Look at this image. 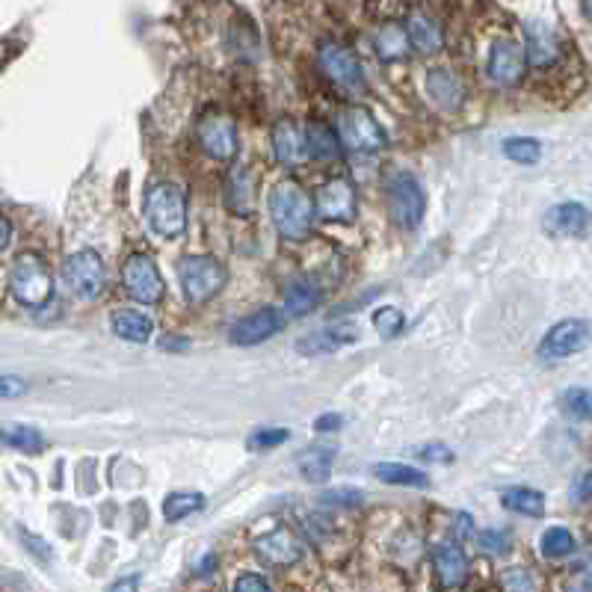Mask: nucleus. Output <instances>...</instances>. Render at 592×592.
<instances>
[{
	"label": "nucleus",
	"instance_id": "obj_1",
	"mask_svg": "<svg viewBox=\"0 0 592 592\" xmlns=\"http://www.w3.org/2000/svg\"><path fill=\"white\" fill-rule=\"evenodd\" d=\"M270 216L285 240H306L311 235L315 202L296 181H282L270 193Z\"/></svg>",
	"mask_w": 592,
	"mask_h": 592
},
{
	"label": "nucleus",
	"instance_id": "obj_2",
	"mask_svg": "<svg viewBox=\"0 0 592 592\" xmlns=\"http://www.w3.org/2000/svg\"><path fill=\"white\" fill-rule=\"evenodd\" d=\"M145 223L154 235L173 240L187 228V196L173 181H157L145 193Z\"/></svg>",
	"mask_w": 592,
	"mask_h": 592
},
{
	"label": "nucleus",
	"instance_id": "obj_3",
	"mask_svg": "<svg viewBox=\"0 0 592 592\" xmlns=\"http://www.w3.org/2000/svg\"><path fill=\"white\" fill-rule=\"evenodd\" d=\"M10 291L21 306L42 308L54 294L51 270L36 252H24L15 258L10 270Z\"/></svg>",
	"mask_w": 592,
	"mask_h": 592
},
{
	"label": "nucleus",
	"instance_id": "obj_4",
	"mask_svg": "<svg viewBox=\"0 0 592 592\" xmlns=\"http://www.w3.org/2000/svg\"><path fill=\"white\" fill-rule=\"evenodd\" d=\"M338 140L341 145H347L350 152H382L386 143H389V137L386 131L379 128V122L370 116V110L365 107H344V110L338 113Z\"/></svg>",
	"mask_w": 592,
	"mask_h": 592
},
{
	"label": "nucleus",
	"instance_id": "obj_5",
	"mask_svg": "<svg viewBox=\"0 0 592 592\" xmlns=\"http://www.w3.org/2000/svg\"><path fill=\"white\" fill-rule=\"evenodd\" d=\"M178 282L185 287V296L193 306H202L208 299H214L225 285L223 264L211 256L185 258L178 264Z\"/></svg>",
	"mask_w": 592,
	"mask_h": 592
},
{
	"label": "nucleus",
	"instance_id": "obj_6",
	"mask_svg": "<svg viewBox=\"0 0 592 592\" xmlns=\"http://www.w3.org/2000/svg\"><path fill=\"white\" fill-rule=\"evenodd\" d=\"M389 211L391 220H394L400 228H418L421 220H424V211H427V196H424V187L418 185L415 175L400 173L391 178Z\"/></svg>",
	"mask_w": 592,
	"mask_h": 592
},
{
	"label": "nucleus",
	"instance_id": "obj_7",
	"mask_svg": "<svg viewBox=\"0 0 592 592\" xmlns=\"http://www.w3.org/2000/svg\"><path fill=\"white\" fill-rule=\"evenodd\" d=\"M122 282L128 296L137 299V303H143V306L161 303L166 294L164 276H161V270L154 264V258L143 256V252H133V256L125 261Z\"/></svg>",
	"mask_w": 592,
	"mask_h": 592
},
{
	"label": "nucleus",
	"instance_id": "obj_8",
	"mask_svg": "<svg viewBox=\"0 0 592 592\" xmlns=\"http://www.w3.org/2000/svg\"><path fill=\"white\" fill-rule=\"evenodd\" d=\"M590 338H592L590 320L569 317V320H560V323H554V327L545 332L536 353H540V358H545V362L569 358L575 356V353H581V350L590 347Z\"/></svg>",
	"mask_w": 592,
	"mask_h": 592
},
{
	"label": "nucleus",
	"instance_id": "obj_9",
	"mask_svg": "<svg viewBox=\"0 0 592 592\" xmlns=\"http://www.w3.org/2000/svg\"><path fill=\"white\" fill-rule=\"evenodd\" d=\"M62 279L72 287L74 296L81 299H95L104 291V261L93 249H81L74 252L66 267H62Z\"/></svg>",
	"mask_w": 592,
	"mask_h": 592
},
{
	"label": "nucleus",
	"instance_id": "obj_10",
	"mask_svg": "<svg viewBox=\"0 0 592 592\" xmlns=\"http://www.w3.org/2000/svg\"><path fill=\"white\" fill-rule=\"evenodd\" d=\"M199 145L214 161H232L237 154V125L225 113H208L196 128Z\"/></svg>",
	"mask_w": 592,
	"mask_h": 592
},
{
	"label": "nucleus",
	"instance_id": "obj_11",
	"mask_svg": "<svg viewBox=\"0 0 592 592\" xmlns=\"http://www.w3.org/2000/svg\"><path fill=\"white\" fill-rule=\"evenodd\" d=\"M315 211L327 223H353L356 220V190L347 178H332L317 190Z\"/></svg>",
	"mask_w": 592,
	"mask_h": 592
},
{
	"label": "nucleus",
	"instance_id": "obj_12",
	"mask_svg": "<svg viewBox=\"0 0 592 592\" xmlns=\"http://www.w3.org/2000/svg\"><path fill=\"white\" fill-rule=\"evenodd\" d=\"M320 69L327 74L329 81L341 86V90H358L365 83V74H362V62L353 51H347L344 45H323L320 48Z\"/></svg>",
	"mask_w": 592,
	"mask_h": 592
},
{
	"label": "nucleus",
	"instance_id": "obj_13",
	"mask_svg": "<svg viewBox=\"0 0 592 592\" xmlns=\"http://www.w3.org/2000/svg\"><path fill=\"white\" fill-rule=\"evenodd\" d=\"M258 560L264 566H273V569H287V566H296L306 554V545L296 540L294 531L287 528H276L273 533H267L256 542Z\"/></svg>",
	"mask_w": 592,
	"mask_h": 592
},
{
	"label": "nucleus",
	"instance_id": "obj_14",
	"mask_svg": "<svg viewBox=\"0 0 592 592\" xmlns=\"http://www.w3.org/2000/svg\"><path fill=\"white\" fill-rule=\"evenodd\" d=\"M282 327H285V317H282L279 308H258L252 315L240 317L228 335H232V344H237V347H256L267 338L276 335Z\"/></svg>",
	"mask_w": 592,
	"mask_h": 592
},
{
	"label": "nucleus",
	"instance_id": "obj_15",
	"mask_svg": "<svg viewBox=\"0 0 592 592\" xmlns=\"http://www.w3.org/2000/svg\"><path fill=\"white\" fill-rule=\"evenodd\" d=\"M524 66H528V54H524L519 42L500 39L492 45L486 72L498 86H516L521 81V74H524Z\"/></svg>",
	"mask_w": 592,
	"mask_h": 592
},
{
	"label": "nucleus",
	"instance_id": "obj_16",
	"mask_svg": "<svg viewBox=\"0 0 592 592\" xmlns=\"http://www.w3.org/2000/svg\"><path fill=\"white\" fill-rule=\"evenodd\" d=\"M590 208H583L581 202H563L554 204L552 211L545 214L542 228H545V235L560 237V240H575V237H583L590 232Z\"/></svg>",
	"mask_w": 592,
	"mask_h": 592
},
{
	"label": "nucleus",
	"instance_id": "obj_17",
	"mask_svg": "<svg viewBox=\"0 0 592 592\" xmlns=\"http://www.w3.org/2000/svg\"><path fill=\"white\" fill-rule=\"evenodd\" d=\"M358 338L353 323H338V327L317 329L311 335L296 341V353L299 356H327V353H338L341 347H347Z\"/></svg>",
	"mask_w": 592,
	"mask_h": 592
},
{
	"label": "nucleus",
	"instance_id": "obj_18",
	"mask_svg": "<svg viewBox=\"0 0 592 592\" xmlns=\"http://www.w3.org/2000/svg\"><path fill=\"white\" fill-rule=\"evenodd\" d=\"M433 566H436V578L445 590H457L469 578V557L453 542H441L433 552Z\"/></svg>",
	"mask_w": 592,
	"mask_h": 592
},
{
	"label": "nucleus",
	"instance_id": "obj_19",
	"mask_svg": "<svg viewBox=\"0 0 592 592\" xmlns=\"http://www.w3.org/2000/svg\"><path fill=\"white\" fill-rule=\"evenodd\" d=\"M273 154L282 166L303 164L308 157V145L303 140V131L291 119H279L273 125Z\"/></svg>",
	"mask_w": 592,
	"mask_h": 592
},
{
	"label": "nucleus",
	"instance_id": "obj_20",
	"mask_svg": "<svg viewBox=\"0 0 592 592\" xmlns=\"http://www.w3.org/2000/svg\"><path fill=\"white\" fill-rule=\"evenodd\" d=\"M110 327L122 341H133V344H145L154 332L152 317L143 315V311H133V308H119V311H113Z\"/></svg>",
	"mask_w": 592,
	"mask_h": 592
},
{
	"label": "nucleus",
	"instance_id": "obj_21",
	"mask_svg": "<svg viewBox=\"0 0 592 592\" xmlns=\"http://www.w3.org/2000/svg\"><path fill=\"white\" fill-rule=\"evenodd\" d=\"M332 465H335V448H329V445H315V448H306L296 457V469L311 483L329 481Z\"/></svg>",
	"mask_w": 592,
	"mask_h": 592
},
{
	"label": "nucleus",
	"instance_id": "obj_22",
	"mask_svg": "<svg viewBox=\"0 0 592 592\" xmlns=\"http://www.w3.org/2000/svg\"><path fill=\"white\" fill-rule=\"evenodd\" d=\"M427 93L445 110H457L462 104V83L448 69H433L427 74Z\"/></svg>",
	"mask_w": 592,
	"mask_h": 592
},
{
	"label": "nucleus",
	"instance_id": "obj_23",
	"mask_svg": "<svg viewBox=\"0 0 592 592\" xmlns=\"http://www.w3.org/2000/svg\"><path fill=\"white\" fill-rule=\"evenodd\" d=\"M0 441L7 448L31 453V457H39L45 450V439H42L39 429L27 427V424H15V421H0Z\"/></svg>",
	"mask_w": 592,
	"mask_h": 592
},
{
	"label": "nucleus",
	"instance_id": "obj_24",
	"mask_svg": "<svg viewBox=\"0 0 592 592\" xmlns=\"http://www.w3.org/2000/svg\"><path fill=\"white\" fill-rule=\"evenodd\" d=\"M406 33H409V45H412L418 54H436V51H441V45H445L441 31L436 27V21L427 19V15H421V12H415V15L409 19Z\"/></svg>",
	"mask_w": 592,
	"mask_h": 592
},
{
	"label": "nucleus",
	"instance_id": "obj_25",
	"mask_svg": "<svg viewBox=\"0 0 592 592\" xmlns=\"http://www.w3.org/2000/svg\"><path fill=\"white\" fill-rule=\"evenodd\" d=\"M528 62L536 69H545L557 60V42H554L552 31L545 24H531L528 27Z\"/></svg>",
	"mask_w": 592,
	"mask_h": 592
},
{
	"label": "nucleus",
	"instance_id": "obj_26",
	"mask_svg": "<svg viewBox=\"0 0 592 592\" xmlns=\"http://www.w3.org/2000/svg\"><path fill=\"white\" fill-rule=\"evenodd\" d=\"M500 504H504L507 510L519 512V516H528V519H540L542 512H545V498H542V492L528 489V486H512V489H504Z\"/></svg>",
	"mask_w": 592,
	"mask_h": 592
},
{
	"label": "nucleus",
	"instance_id": "obj_27",
	"mask_svg": "<svg viewBox=\"0 0 592 592\" xmlns=\"http://www.w3.org/2000/svg\"><path fill=\"white\" fill-rule=\"evenodd\" d=\"M374 474L382 483H391V486H409V489H427L429 486V477L424 471L409 469V465H400V462H377Z\"/></svg>",
	"mask_w": 592,
	"mask_h": 592
},
{
	"label": "nucleus",
	"instance_id": "obj_28",
	"mask_svg": "<svg viewBox=\"0 0 592 592\" xmlns=\"http://www.w3.org/2000/svg\"><path fill=\"white\" fill-rule=\"evenodd\" d=\"M317 303H320V287L308 279H299L294 285L287 287L285 294V311L291 317H306L308 311H315Z\"/></svg>",
	"mask_w": 592,
	"mask_h": 592
},
{
	"label": "nucleus",
	"instance_id": "obj_29",
	"mask_svg": "<svg viewBox=\"0 0 592 592\" xmlns=\"http://www.w3.org/2000/svg\"><path fill=\"white\" fill-rule=\"evenodd\" d=\"M225 202H228V208H232L235 214L240 216L252 214V208H256V181H252V175L237 173L235 178L228 181V196H225Z\"/></svg>",
	"mask_w": 592,
	"mask_h": 592
},
{
	"label": "nucleus",
	"instance_id": "obj_30",
	"mask_svg": "<svg viewBox=\"0 0 592 592\" xmlns=\"http://www.w3.org/2000/svg\"><path fill=\"white\" fill-rule=\"evenodd\" d=\"M377 51L382 60H400L409 51V33L400 24H386L377 36Z\"/></svg>",
	"mask_w": 592,
	"mask_h": 592
},
{
	"label": "nucleus",
	"instance_id": "obj_31",
	"mask_svg": "<svg viewBox=\"0 0 592 592\" xmlns=\"http://www.w3.org/2000/svg\"><path fill=\"white\" fill-rule=\"evenodd\" d=\"M540 552L545 560H563V557H569V554L575 552L572 531H566V528H548V531L542 533Z\"/></svg>",
	"mask_w": 592,
	"mask_h": 592
},
{
	"label": "nucleus",
	"instance_id": "obj_32",
	"mask_svg": "<svg viewBox=\"0 0 592 592\" xmlns=\"http://www.w3.org/2000/svg\"><path fill=\"white\" fill-rule=\"evenodd\" d=\"M308 154L311 157H317V161H332L338 154V133L332 131V128H327V125L315 122L311 128H308Z\"/></svg>",
	"mask_w": 592,
	"mask_h": 592
},
{
	"label": "nucleus",
	"instance_id": "obj_33",
	"mask_svg": "<svg viewBox=\"0 0 592 592\" xmlns=\"http://www.w3.org/2000/svg\"><path fill=\"white\" fill-rule=\"evenodd\" d=\"M204 507V498L199 495V492H175V495H169L164 504V519L166 521H181L187 519V516H193V512H199Z\"/></svg>",
	"mask_w": 592,
	"mask_h": 592
},
{
	"label": "nucleus",
	"instance_id": "obj_34",
	"mask_svg": "<svg viewBox=\"0 0 592 592\" xmlns=\"http://www.w3.org/2000/svg\"><path fill=\"white\" fill-rule=\"evenodd\" d=\"M560 412L572 421H592V389L563 391Z\"/></svg>",
	"mask_w": 592,
	"mask_h": 592
},
{
	"label": "nucleus",
	"instance_id": "obj_35",
	"mask_svg": "<svg viewBox=\"0 0 592 592\" xmlns=\"http://www.w3.org/2000/svg\"><path fill=\"white\" fill-rule=\"evenodd\" d=\"M504 154L516 161V164H540L542 157V145L540 140H531V137H510L507 143H504Z\"/></svg>",
	"mask_w": 592,
	"mask_h": 592
},
{
	"label": "nucleus",
	"instance_id": "obj_36",
	"mask_svg": "<svg viewBox=\"0 0 592 592\" xmlns=\"http://www.w3.org/2000/svg\"><path fill=\"white\" fill-rule=\"evenodd\" d=\"M287 439H291V429L261 427V429H256V433H249L246 448L252 450V453H264V450H270V448H282Z\"/></svg>",
	"mask_w": 592,
	"mask_h": 592
},
{
	"label": "nucleus",
	"instance_id": "obj_37",
	"mask_svg": "<svg viewBox=\"0 0 592 592\" xmlns=\"http://www.w3.org/2000/svg\"><path fill=\"white\" fill-rule=\"evenodd\" d=\"M403 323H406V320H403V311H400V308L386 306L374 311V329H377L382 338H398Z\"/></svg>",
	"mask_w": 592,
	"mask_h": 592
},
{
	"label": "nucleus",
	"instance_id": "obj_38",
	"mask_svg": "<svg viewBox=\"0 0 592 592\" xmlns=\"http://www.w3.org/2000/svg\"><path fill=\"white\" fill-rule=\"evenodd\" d=\"M365 500V495L358 489H350V486H344V489H332L323 495V504H329V507H358Z\"/></svg>",
	"mask_w": 592,
	"mask_h": 592
},
{
	"label": "nucleus",
	"instance_id": "obj_39",
	"mask_svg": "<svg viewBox=\"0 0 592 592\" xmlns=\"http://www.w3.org/2000/svg\"><path fill=\"white\" fill-rule=\"evenodd\" d=\"M412 453H415L418 460L427 462H445V465L453 462V450H450L448 445H439V441H436V445H421V448H415Z\"/></svg>",
	"mask_w": 592,
	"mask_h": 592
},
{
	"label": "nucleus",
	"instance_id": "obj_40",
	"mask_svg": "<svg viewBox=\"0 0 592 592\" xmlns=\"http://www.w3.org/2000/svg\"><path fill=\"white\" fill-rule=\"evenodd\" d=\"M481 545L489 548L495 554H507L510 552V533L504 531H481Z\"/></svg>",
	"mask_w": 592,
	"mask_h": 592
},
{
	"label": "nucleus",
	"instance_id": "obj_41",
	"mask_svg": "<svg viewBox=\"0 0 592 592\" xmlns=\"http://www.w3.org/2000/svg\"><path fill=\"white\" fill-rule=\"evenodd\" d=\"M21 394H27V382L19 377H7V374H0V398H21Z\"/></svg>",
	"mask_w": 592,
	"mask_h": 592
},
{
	"label": "nucleus",
	"instance_id": "obj_42",
	"mask_svg": "<svg viewBox=\"0 0 592 592\" xmlns=\"http://www.w3.org/2000/svg\"><path fill=\"white\" fill-rule=\"evenodd\" d=\"M572 498L578 500V504H587V500H592V471H583V474H578V477H575Z\"/></svg>",
	"mask_w": 592,
	"mask_h": 592
},
{
	"label": "nucleus",
	"instance_id": "obj_43",
	"mask_svg": "<svg viewBox=\"0 0 592 592\" xmlns=\"http://www.w3.org/2000/svg\"><path fill=\"white\" fill-rule=\"evenodd\" d=\"M504 587L507 590H533L536 583L531 581V575L524 572V569H510V572L504 575Z\"/></svg>",
	"mask_w": 592,
	"mask_h": 592
},
{
	"label": "nucleus",
	"instance_id": "obj_44",
	"mask_svg": "<svg viewBox=\"0 0 592 592\" xmlns=\"http://www.w3.org/2000/svg\"><path fill=\"white\" fill-rule=\"evenodd\" d=\"M237 592H267L270 590V581L261 578V575H244V578H237L235 581Z\"/></svg>",
	"mask_w": 592,
	"mask_h": 592
},
{
	"label": "nucleus",
	"instance_id": "obj_45",
	"mask_svg": "<svg viewBox=\"0 0 592 592\" xmlns=\"http://www.w3.org/2000/svg\"><path fill=\"white\" fill-rule=\"evenodd\" d=\"M21 540H24V545L31 548L39 560H51V548H48V542H42L39 536H33V533L21 531Z\"/></svg>",
	"mask_w": 592,
	"mask_h": 592
},
{
	"label": "nucleus",
	"instance_id": "obj_46",
	"mask_svg": "<svg viewBox=\"0 0 592 592\" xmlns=\"http://www.w3.org/2000/svg\"><path fill=\"white\" fill-rule=\"evenodd\" d=\"M341 427H344V418H341V415H335V412L320 415V418L315 421L317 433H335V429H341Z\"/></svg>",
	"mask_w": 592,
	"mask_h": 592
},
{
	"label": "nucleus",
	"instance_id": "obj_47",
	"mask_svg": "<svg viewBox=\"0 0 592 592\" xmlns=\"http://www.w3.org/2000/svg\"><path fill=\"white\" fill-rule=\"evenodd\" d=\"M10 240H12V223H10V216L0 211V252L10 246Z\"/></svg>",
	"mask_w": 592,
	"mask_h": 592
},
{
	"label": "nucleus",
	"instance_id": "obj_48",
	"mask_svg": "<svg viewBox=\"0 0 592 592\" xmlns=\"http://www.w3.org/2000/svg\"><path fill=\"white\" fill-rule=\"evenodd\" d=\"M161 347H164V350H185L187 341H164Z\"/></svg>",
	"mask_w": 592,
	"mask_h": 592
},
{
	"label": "nucleus",
	"instance_id": "obj_49",
	"mask_svg": "<svg viewBox=\"0 0 592 592\" xmlns=\"http://www.w3.org/2000/svg\"><path fill=\"white\" fill-rule=\"evenodd\" d=\"M469 524H471L469 516H460V536H469V533H471Z\"/></svg>",
	"mask_w": 592,
	"mask_h": 592
},
{
	"label": "nucleus",
	"instance_id": "obj_50",
	"mask_svg": "<svg viewBox=\"0 0 592 592\" xmlns=\"http://www.w3.org/2000/svg\"><path fill=\"white\" fill-rule=\"evenodd\" d=\"M131 587H137V581H119V583H113V590H131Z\"/></svg>",
	"mask_w": 592,
	"mask_h": 592
},
{
	"label": "nucleus",
	"instance_id": "obj_51",
	"mask_svg": "<svg viewBox=\"0 0 592 592\" xmlns=\"http://www.w3.org/2000/svg\"><path fill=\"white\" fill-rule=\"evenodd\" d=\"M587 10H590V15H592V0H587Z\"/></svg>",
	"mask_w": 592,
	"mask_h": 592
}]
</instances>
